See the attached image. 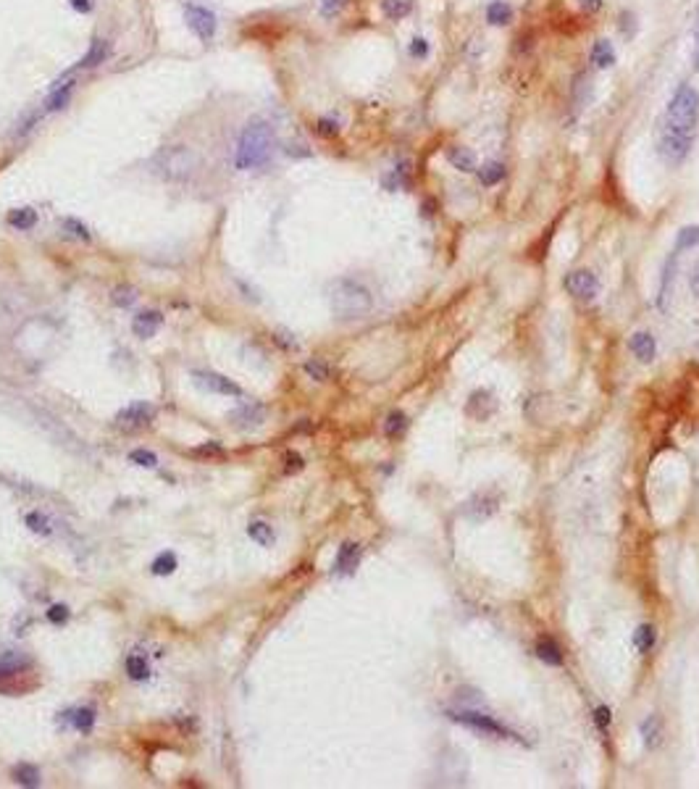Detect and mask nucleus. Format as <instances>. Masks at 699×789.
Instances as JSON below:
<instances>
[{
    "label": "nucleus",
    "mask_w": 699,
    "mask_h": 789,
    "mask_svg": "<svg viewBox=\"0 0 699 789\" xmlns=\"http://www.w3.org/2000/svg\"><path fill=\"white\" fill-rule=\"evenodd\" d=\"M592 63H597L600 69H607V66H613V63H616V50H613V45H610L607 40H600V42H594Z\"/></svg>",
    "instance_id": "nucleus-22"
},
{
    "label": "nucleus",
    "mask_w": 699,
    "mask_h": 789,
    "mask_svg": "<svg viewBox=\"0 0 699 789\" xmlns=\"http://www.w3.org/2000/svg\"><path fill=\"white\" fill-rule=\"evenodd\" d=\"M628 347H631V353L639 360H644V363L654 358V337H652L650 332H636V335L628 340Z\"/></svg>",
    "instance_id": "nucleus-16"
},
{
    "label": "nucleus",
    "mask_w": 699,
    "mask_h": 789,
    "mask_svg": "<svg viewBox=\"0 0 699 789\" xmlns=\"http://www.w3.org/2000/svg\"><path fill=\"white\" fill-rule=\"evenodd\" d=\"M600 3H602V0H581V6H584L586 11H594V8H600Z\"/></svg>",
    "instance_id": "nucleus-46"
},
{
    "label": "nucleus",
    "mask_w": 699,
    "mask_h": 789,
    "mask_svg": "<svg viewBox=\"0 0 699 789\" xmlns=\"http://www.w3.org/2000/svg\"><path fill=\"white\" fill-rule=\"evenodd\" d=\"M405 429H408V416L400 413V411H392L389 416H387V421H384V431H387L389 437H397V434H403Z\"/></svg>",
    "instance_id": "nucleus-33"
},
{
    "label": "nucleus",
    "mask_w": 699,
    "mask_h": 789,
    "mask_svg": "<svg viewBox=\"0 0 699 789\" xmlns=\"http://www.w3.org/2000/svg\"><path fill=\"white\" fill-rule=\"evenodd\" d=\"M177 566L179 563H177V555H174V552H161V555L153 561L150 568H153L155 576H168V574H174V571H177Z\"/></svg>",
    "instance_id": "nucleus-29"
},
{
    "label": "nucleus",
    "mask_w": 699,
    "mask_h": 789,
    "mask_svg": "<svg viewBox=\"0 0 699 789\" xmlns=\"http://www.w3.org/2000/svg\"><path fill=\"white\" fill-rule=\"evenodd\" d=\"M447 158H450V164L458 171H476V156L468 148H450Z\"/></svg>",
    "instance_id": "nucleus-19"
},
{
    "label": "nucleus",
    "mask_w": 699,
    "mask_h": 789,
    "mask_svg": "<svg viewBox=\"0 0 699 789\" xmlns=\"http://www.w3.org/2000/svg\"><path fill=\"white\" fill-rule=\"evenodd\" d=\"M694 66L699 69V26H697V50H694Z\"/></svg>",
    "instance_id": "nucleus-48"
},
{
    "label": "nucleus",
    "mask_w": 699,
    "mask_h": 789,
    "mask_svg": "<svg viewBox=\"0 0 699 789\" xmlns=\"http://www.w3.org/2000/svg\"><path fill=\"white\" fill-rule=\"evenodd\" d=\"M129 461H131V463H137V466H143V468H155V466H158V455L150 453V450H143V447H140V450H131Z\"/></svg>",
    "instance_id": "nucleus-34"
},
{
    "label": "nucleus",
    "mask_w": 699,
    "mask_h": 789,
    "mask_svg": "<svg viewBox=\"0 0 699 789\" xmlns=\"http://www.w3.org/2000/svg\"><path fill=\"white\" fill-rule=\"evenodd\" d=\"M127 674H129L131 682H145L150 676V669H147V660L143 655H127Z\"/></svg>",
    "instance_id": "nucleus-25"
},
{
    "label": "nucleus",
    "mask_w": 699,
    "mask_h": 789,
    "mask_svg": "<svg viewBox=\"0 0 699 789\" xmlns=\"http://www.w3.org/2000/svg\"><path fill=\"white\" fill-rule=\"evenodd\" d=\"M305 374L313 376L316 382H326V379H329V374H332V369H329L323 360H308V363H305Z\"/></svg>",
    "instance_id": "nucleus-35"
},
{
    "label": "nucleus",
    "mask_w": 699,
    "mask_h": 789,
    "mask_svg": "<svg viewBox=\"0 0 699 789\" xmlns=\"http://www.w3.org/2000/svg\"><path fill=\"white\" fill-rule=\"evenodd\" d=\"M594 721L600 724V729H607V724H610V708L607 706H600L597 710H594Z\"/></svg>",
    "instance_id": "nucleus-42"
},
{
    "label": "nucleus",
    "mask_w": 699,
    "mask_h": 789,
    "mask_svg": "<svg viewBox=\"0 0 699 789\" xmlns=\"http://www.w3.org/2000/svg\"><path fill=\"white\" fill-rule=\"evenodd\" d=\"M699 121V93L691 84H678L670 103L665 108L663 124H660V143L657 150L665 164L678 166L691 153V145L697 137Z\"/></svg>",
    "instance_id": "nucleus-1"
},
{
    "label": "nucleus",
    "mask_w": 699,
    "mask_h": 789,
    "mask_svg": "<svg viewBox=\"0 0 699 789\" xmlns=\"http://www.w3.org/2000/svg\"><path fill=\"white\" fill-rule=\"evenodd\" d=\"M161 324H163V316H161V311H143L134 316V321H131V332L140 337V340H147V337H153L158 329H161Z\"/></svg>",
    "instance_id": "nucleus-12"
},
{
    "label": "nucleus",
    "mask_w": 699,
    "mask_h": 789,
    "mask_svg": "<svg viewBox=\"0 0 699 789\" xmlns=\"http://www.w3.org/2000/svg\"><path fill=\"white\" fill-rule=\"evenodd\" d=\"M37 224V211L35 208H16L8 214V227L13 229H32Z\"/></svg>",
    "instance_id": "nucleus-24"
},
{
    "label": "nucleus",
    "mask_w": 699,
    "mask_h": 789,
    "mask_svg": "<svg viewBox=\"0 0 699 789\" xmlns=\"http://www.w3.org/2000/svg\"><path fill=\"white\" fill-rule=\"evenodd\" d=\"M198 453H221V447L218 445H208V447H200Z\"/></svg>",
    "instance_id": "nucleus-47"
},
{
    "label": "nucleus",
    "mask_w": 699,
    "mask_h": 789,
    "mask_svg": "<svg viewBox=\"0 0 699 789\" xmlns=\"http://www.w3.org/2000/svg\"><path fill=\"white\" fill-rule=\"evenodd\" d=\"M153 419H155V408L150 406V403H145V400L131 403V406L121 408L119 413H116V424L124 427V429H140V427H147Z\"/></svg>",
    "instance_id": "nucleus-9"
},
{
    "label": "nucleus",
    "mask_w": 699,
    "mask_h": 789,
    "mask_svg": "<svg viewBox=\"0 0 699 789\" xmlns=\"http://www.w3.org/2000/svg\"><path fill=\"white\" fill-rule=\"evenodd\" d=\"M410 56H413V58H426L428 56V42L424 37H415L413 42H410Z\"/></svg>",
    "instance_id": "nucleus-39"
},
{
    "label": "nucleus",
    "mask_w": 699,
    "mask_h": 789,
    "mask_svg": "<svg viewBox=\"0 0 699 789\" xmlns=\"http://www.w3.org/2000/svg\"><path fill=\"white\" fill-rule=\"evenodd\" d=\"M510 19H513V8H510L508 3H502V0L489 3V8H486V22H489V24L505 26L510 24Z\"/></svg>",
    "instance_id": "nucleus-18"
},
{
    "label": "nucleus",
    "mask_w": 699,
    "mask_h": 789,
    "mask_svg": "<svg viewBox=\"0 0 699 789\" xmlns=\"http://www.w3.org/2000/svg\"><path fill=\"white\" fill-rule=\"evenodd\" d=\"M153 171L166 182H187L198 171V153L187 145L161 148L153 158Z\"/></svg>",
    "instance_id": "nucleus-4"
},
{
    "label": "nucleus",
    "mask_w": 699,
    "mask_h": 789,
    "mask_svg": "<svg viewBox=\"0 0 699 789\" xmlns=\"http://www.w3.org/2000/svg\"><path fill=\"white\" fill-rule=\"evenodd\" d=\"M689 287H691V292L699 298V263L691 269V274H689Z\"/></svg>",
    "instance_id": "nucleus-44"
},
{
    "label": "nucleus",
    "mask_w": 699,
    "mask_h": 789,
    "mask_svg": "<svg viewBox=\"0 0 699 789\" xmlns=\"http://www.w3.org/2000/svg\"><path fill=\"white\" fill-rule=\"evenodd\" d=\"M111 300H113L116 305H121V308H127V305H131V303L137 300V292L131 287H116L111 292Z\"/></svg>",
    "instance_id": "nucleus-37"
},
{
    "label": "nucleus",
    "mask_w": 699,
    "mask_h": 789,
    "mask_svg": "<svg viewBox=\"0 0 699 789\" xmlns=\"http://www.w3.org/2000/svg\"><path fill=\"white\" fill-rule=\"evenodd\" d=\"M381 8H384V13L389 19L397 22V19H403V16L413 11V0H381Z\"/></svg>",
    "instance_id": "nucleus-27"
},
{
    "label": "nucleus",
    "mask_w": 699,
    "mask_h": 789,
    "mask_svg": "<svg viewBox=\"0 0 699 789\" xmlns=\"http://www.w3.org/2000/svg\"><path fill=\"white\" fill-rule=\"evenodd\" d=\"M347 6V0H321V13L323 16H334Z\"/></svg>",
    "instance_id": "nucleus-38"
},
{
    "label": "nucleus",
    "mask_w": 699,
    "mask_h": 789,
    "mask_svg": "<svg viewBox=\"0 0 699 789\" xmlns=\"http://www.w3.org/2000/svg\"><path fill=\"white\" fill-rule=\"evenodd\" d=\"M447 716H450L452 721L463 724V726H468V729L479 731V734H489V737H499V740H518L508 726H502L499 721H495V718L486 716V713H476V710H450Z\"/></svg>",
    "instance_id": "nucleus-5"
},
{
    "label": "nucleus",
    "mask_w": 699,
    "mask_h": 789,
    "mask_svg": "<svg viewBox=\"0 0 699 789\" xmlns=\"http://www.w3.org/2000/svg\"><path fill=\"white\" fill-rule=\"evenodd\" d=\"M24 669H29V658L26 655H16V653L3 655L0 658V682H3V679H11L16 674H22Z\"/></svg>",
    "instance_id": "nucleus-17"
},
{
    "label": "nucleus",
    "mask_w": 699,
    "mask_h": 789,
    "mask_svg": "<svg viewBox=\"0 0 699 789\" xmlns=\"http://www.w3.org/2000/svg\"><path fill=\"white\" fill-rule=\"evenodd\" d=\"M72 8H74V11L87 13L90 8H93V0H72Z\"/></svg>",
    "instance_id": "nucleus-45"
},
{
    "label": "nucleus",
    "mask_w": 699,
    "mask_h": 789,
    "mask_svg": "<svg viewBox=\"0 0 699 789\" xmlns=\"http://www.w3.org/2000/svg\"><path fill=\"white\" fill-rule=\"evenodd\" d=\"M357 561H360V545L357 542H344L339 552H337V561H334V574H353L357 568Z\"/></svg>",
    "instance_id": "nucleus-11"
},
{
    "label": "nucleus",
    "mask_w": 699,
    "mask_h": 789,
    "mask_svg": "<svg viewBox=\"0 0 699 789\" xmlns=\"http://www.w3.org/2000/svg\"><path fill=\"white\" fill-rule=\"evenodd\" d=\"M634 645H636L639 653H650L652 647H654V629H652L650 623H641L639 629L634 632Z\"/></svg>",
    "instance_id": "nucleus-30"
},
{
    "label": "nucleus",
    "mask_w": 699,
    "mask_h": 789,
    "mask_svg": "<svg viewBox=\"0 0 699 789\" xmlns=\"http://www.w3.org/2000/svg\"><path fill=\"white\" fill-rule=\"evenodd\" d=\"M533 653L539 660H545L547 666H563V653L552 637H539L536 645H533Z\"/></svg>",
    "instance_id": "nucleus-14"
},
{
    "label": "nucleus",
    "mask_w": 699,
    "mask_h": 789,
    "mask_svg": "<svg viewBox=\"0 0 699 789\" xmlns=\"http://www.w3.org/2000/svg\"><path fill=\"white\" fill-rule=\"evenodd\" d=\"M300 468H303V458L297 453L287 455V471H300Z\"/></svg>",
    "instance_id": "nucleus-43"
},
{
    "label": "nucleus",
    "mask_w": 699,
    "mask_h": 789,
    "mask_svg": "<svg viewBox=\"0 0 699 789\" xmlns=\"http://www.w3.org/2000/svg\"><path fill=\"white\" fill-rule=\"evenodd\" d=\"M248 537L252 539V542L263 545V548H268V545H273L276 534H273L271 524H266V521H252V524L248 526Z\"/></svg>",
    "instance_id": "nucleus-21"
},
{
    "label": "nucleus",
    "mask_w": 699,
    "mask_h": 789,
    "mask_svg": "<svg viewBox=\"0 0 699 789\" xmlns=\"http://www.w3.org/2000/svg\"><path fill=\"white\" fill-rule=\"evenodd\" d=\"M74 93V82H66V79H56L53 84V93H50L48 103H45V113L50 111H58V108H66V103L72 100Z\"/></svg>",
    "instance_id": "nucleus-15"
},
{
    "label": "nucleus",
    "mask_w": 699,
    "mask_h": 789,
    "mask_svg": "<svg viewBox=\"0 0 699 789\" xmlns=\"http://www.w3.org/2000/svg\"><path fill=\"white\" fill-rule=\"evenodd\" d=\"M319 132L323 137H334V134L339 132V127H337V121L332 119H319Z\"/></svg>",
    "instance_id": "nucleus-41"
},
{
    "label": "nucleus",
    "mask_w": 699,
    "mask_h": 789,
    "mask_svg": "<svg viewBox=\"0 0 699 789\" xmlns=\"http://www.w3.org/2000/svg\"><path fill=\"white\" fill-rule=\"evenodd\" d=\"M699 245V227H686L678 232L675 237V253H684L689 248H697Z\"/></svg>",
    "instance_id": "nucleus-31"
},
{
    "label": "nucleus",
    "mask_w": 699,
    "mask_h": 789,
    "mask_svg": "<svg viewBox=\"0 0 699 789\" xmlns=\"http://www.w3.org/2000/svg\"><path fill=\"white\" fill-rule=\"evenodd\" d=\"M192 382L205 392L224 394V397H242V387L221 376V374H216V371H192Z\"/></svg>",
    "instance_id": "nucleus-7"
},
{
    "label": "nucleus",
    "mask_w": 699,
    "mask_h": 789,
    "mask_svg": "<svg viewBox=\"0 0 699 789\" xmlns=\"http://www.w3.org/2000/svg\"><path fill=\"white\" fill-rule=\"evenodd\" d=\"M641 737H644V744L647 747H657V742H660V724H657V716H650L641 721Z\"/></svg>",
    "instance_id": "nucleus-28"
},
{
    "label": "nucleus",
    "mask_w": 699,
    "mask_h": 789,
    "mask_svg": "<svg viewBox=\"0 0 699 789\" xmlns=\"http://www.w3.org/2000/svg\"><path fill=\"white\" fill-rule=\"evenodd\" d=\"M229 421L242 431L258 429V427H263V421H266V406H261V403H245V406L234 408V411L229 413Z\"/></svg>",
    "instance_id": "nucleus-10"
},
{
    "label": "nucleus",
    "mask_w": 699,
    "mask_h": 789,
    "mask_svg": "<svg viewBox=\"0 0 699 789\" xmlns=\"http://www.w3.org/2000/svg\"><path fill=\"white\" fill-rule=\"evenodd\" d=\"M13 781L16 784H22V787H40V771H37L35 765L29 763H19L16 768H13Z\"/></svg>",
    "instance_id": "nucleus-23"
},
{
    "label": "nucleus",
    "mask_w": 699,
    "mask_h": 789,
    "mask_svg": "<svg viewBox=\"0 0 699 789\" xmlns=\"http://www.w3.org/2000/svg\"><path fill=\"white\" fill-rule=\"evenodd\" d=\"M184 22H187V26H190L192 32L198 35V40H202V42L214 40L216 26H218L216 13L211 11V8H205V6H198V3H184Z\"/></svg>",
    "instance_id": "nucleus-6"
},
{
    "label": "nucleus",
    "mask_w": 699,
    "mask_h": 789,
    "mask_svg": "<svg viewBox=\"0 0 699 789\" xmlns=\"http://www.w3.org/2000/svg\"><path fill=\"white\" fill-rule=\"evenodd\" d=\"M61 227L66 229V232H69V234H72V237H77V239H84V242H87V239H90V229L84 227L82 221H77V218H63V221H61Z\"/></svg>",
    "instance_id": "nucleus-36"
},
{
    "label": "nucleus",
    "mask_w": 699,
    "mask_h": 789,
    "mask_svg": "<svg viewBox=\"0 0 699 789\" xmlns=\"http://www.w3.org/2000/svg\"><path fill=\"white\" fill-rule=\"evenodd\" d=\"M273 129L268 121L252 119L245 124V129L239 132L237 150H234V168L237 171H252L261 168L271 161L273 153Z\"/></svg>",
    "instance_id": "nucleus-2"
},
{
    "label": "nucleus",
    "mask_w": 699,
    "mask_h": 789,
    "mask_svg": "<svg viewBox=\"0 0 699 789\" xmlns=\"http://www.w3.org/2000/svg\"><path fill=\"white\" fill-rule=\"evenodd\" d=\"M24 524L29 526V532H35V534H42V537H48V534H50L48 516L40 513V511H32V513H26Z\"/></svg>",
    "instance_id": "nucleus-32"
},
{
    "label": "nucleus",
    "mask_w": 699,
    "mask_h": 789,
    "mask_svg": "<svg viewBox=\"0 0 699 789\" xmlns=\"http://www.w3.org/2000/svg\"><path fill=\"white\" fill-rule=\"evenodd\" d=\"M329 305L337 319L353 321V319H363L371 311L373 298L368 287H363L355 279H337L329 287Z\"/></svg>",
    "instance_id": "nucleus-3"
},
{
    "label": "nucleus",
    "mask_w": 699,
    "mask_h": 789,
    "mask_svg": "<svg viewBox=\"0 0 699 789\" xmlns=\"http://www.w3.org/2000/svg\"><path fill=\"white\" fill-rule=\"evenodd\" d=\"M66 718L74 724V729L82 731V734H87V731L95 726V710H93V708H77L72 713H66Z\"/></svg>",
    "instance_id": "nucleus-20"
},
{
    "label": "nucleus",
    "mask_w": 699,
    "mask_h": 789,
    "mask_svg": "<svg viewBox=\"0 0 699 789\" xmlns=\"http://www.w3.org/2000/svg\"><path fill=\"white\" fill-rule=\"evenodd\" d=\"M108 53H111V42H106V40H95V42H93V48H90V53H87V56L74 66L72 72H66L63 77H58V79H69L77 69H93V66H97V63H103V61L108 58Z\"/></svg>",
    "instance_id": "nucleus-13"
},
{
    "label": "nucleus",
    "mask_w": 699,
    "mask_h": 789,
    "mask_svg": "<svg viewBox=\"0 0 699 789\" xmlns=\"http://www.w3.org/2000/svg\"><path fill=\"white\" fill-rule=\"evenodd\" d=\"M565 289L579 300H594L600 295V279L592 271H570L565 276Z\"/></svg>",
    "instance_id": "nucleus-8"
},
{
    "label": "nucleus",
    "mask_w": 699,
    "mask_h": 789,
    "mask_svg": "<svg viewBox=\"0 0 699 789\" xmlns=\"http://www.w3.org/2000/svg\"><path fill=\"white\" fill-rule=\"evenodd\" d=\"M48 619L53 623H63L69 619V608H66V605H53V608L48 610Z\"/></svg>",
    "instance_id": "nucleus-40"
},
{
    "label": "nucleus",
    "mask_w": 699,
    "mask_h": 789,
    "mask_svg": "<svg viewBox=\"0 0 699 789\" xmlns=\"http://www.w3.org/2000/svg\"><path fill=\"white\" fill-rule=\"evenodd\" d=\"M479 171V180H481V184H486V187H492V184H497V182L505 180V166L502 164H497V161H492V164H484L481 168H476Z\"/></svg>",
    "instance_id": "nucleus-26"
}]
</instances>
